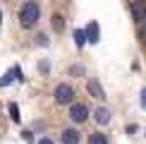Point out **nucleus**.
Segmentation results:
<instances>
[{
    "mask_svg": "<svg viewBox=\"0 0 146 144\" xmlns=\"http://www.w3.org/2000/svg\"><path fill=\"white\" fill-rule=\"evenodd\" d=\"M41 19V5L36 0H27L19 7V27L22 29H34Z\"/></svg>",
    "mask_w": 146,
    "mask_h": 144,
    "instance_id": "f257e3e1",
    "label": "nucleus"
},
{
    "mask_svg": "<svg viewBox=\"0 0 146 144\" xmlns=\"http://www.w3.org/2000/svg\"><path fill=\"white\" fill-rule=\"evenodd\" d=\"M53 99H55L58 106H70L72 101H74V87H72V84H67V82L58 84L55 91H53Z\"/></svg>",
    "mask_w": 146,
    "mask_h": 144,
    "instance_id": "f03ea898",
    "label": "nucleus"
},
{
    "mask_svg": "<svg viewBox=\"0 0 146 144\" xmlns=\"http://www.w3.org/2000/svg\"><path fill=\"white\" fill-rule=\"evenodd\" d=\"M89 106L86 103H77V101H72L70 103V111H67V118L72 120L74 125H82V123H86L89 120Z\"/></svg>",
    "mask_w": 146,
    "mask_h": 144,
    "instance_id": "7ed1b4c3",
    "label": "nucleus"
},
{
    "mask_svg": "<svg viewBox=\"0 0 146 144\" xmlns=\"http://www.w3.org/2000/svg\"><path fill=\"white\" fill-rule=\"evenodd\" d=\"M129 12L137 24L146 19V0H129Z\"/></svg>",
    "mask_w": 146,
    "mask_h": 144,
    "instance_id": "20e7f679",
    "label": "nucleus"
},
{
    "mask_svg": "<svg viewBox=\"0 0 146 144\" xmlns=\"http://www.w3.org/2000/svg\"><path fill=\"white\" fill-rule=\"evenodd\" d=\"M60 142H62V144H79V142H82V132H79L77 127H65Z\"/></svg>",
    "mask_w": 146,
    "mask_h": 144,
    "instance_id": "39448f33",
    "label": "nucleus"
},
{
    "mask_svg": "<svg viewBox=\"0 0 146 144\" xmlns=\"http://www.w3.org/2000/svg\"><path fill=\"white\" fill-rule=\"evenodd\" d=\"M86 91L94 96V99H98V101L106 99V91H103V87H101L98 79H89V82H86Z\"/></svg>",
    "mask_w": 146,
    "mask_h": 144,
    "instance_id": "423d86ee",
    "label": "nucleus"
},
{
    "mask_svg": "<svg viewBox=\"0 0 146 144\" xmlns=\"http://www.w3.org/2000/svg\"><path fill=\"white\" fill-rule=\"evenodd\" d=\"M110 115H113V113L108 111L106 106H98V108L94 111V120H96L98 125H108V123H110Z\"/></svg>",
    "mask_w": 146,
    "mask_h": 144,
    "instance_id": "0eeeda50",
    "label": "nucleus"
},
{
    "mask_svg": "<svg viewBox=\"0 0 146 144\" xmlns=\"http://www.w3.org/2000/svg\"><path fill=\"white\" fill-rule=\"evenodd\" d=\"M50 27H53V31H62L65 29V17L60 15V12H53V17H50Z\"/></svg>",
    "mask_w": 146,
    "mask_h": 144,
    "instance_id": "6e6552de",
    "label": "nucleus"
},
{
    "mask_svg": "<svg viewBox=\"0 0 146 144\" xmlns=\"http://www.w3.org/2000/svg\"><path fill=\"white\" fill-rule=\"evenodd\" d=\"M84 34H86V41L96 43V41H98V24H96V22H91L89 27H86V31H84Z\"/></svg>",
    "mask_w": 146,
    "mask_h": 144,
    "instance_id": "1a4fd4ad",
    "label": "nucleus"
},
{
    "mask_svg": "<svg viewBox=\"0 0 146 144\" xmlns=\"http://www.w3.org/2000/svg\"><path fill=\"white\" fill-rule=\"evenodd\" d=\"M15 77H17V79L22 77V70H19V67H12V70L7 72V75H5L3 79H0V87H7V84H10L12 79H15Z\"/></svg>",
    "mask_w": 146,
    "mask_h": 144,
    "instance_id": "9d476101",
    "label": "nucleus"
},
{
    "mask_svg": "<svg viewBox=\"0 0 146 144\" xmlns=\"http://www.w3.org/2000/svg\"><path fill=\"white\" fill-rule=\"evenodd\" d=\"M89 144H110V142H108V135H103V132H91Z\"/></svg>",
    "mask_w": 146,
    "mask_h": 144,
    "instance_id": "9b49d317",
    "label": "nucleus"
},
{
    "mask_svg": "<svg viewBox=\"0 0 146 144\" xmlns=\"http://www.w3.org/2000/svg\"><path fill=\"white\" fill-rule=\"evenodd\" d=\"M137 36H139V41H141V46H146V19H144V22H139Z\"/></svg>",
    "mask_w": 146,
    "mask_h": 144,
    "instance_id": "f8f14e48",
    "label": "nucleus"
},
{
    "mask_svg": "<svg viewBox=\"0 0 146 144\" xmlns=\"http://www.w3.org/2000/svg\"><path fill=\"white\" fill-rule=\"evenodd\" d=\"M10 118L12 123H19V106L17 103H10Z\"/></svg>",
    "mask_w": 146,
    "mask_h": 144,
    "instance_id": "ddd939ff",
    "label": "nucleus"
},
{
    "mask_svg": "<svg viewBox=\"0 0 146 144\" xmlns=\"http://www.w3.org/2000/svg\"><path fill=\"white\" fill-rule=\"evenodd\" d=\"M74 41H77V46L82 48L84 43H86V34H84L82 29H77V31H74Z\"/></svg>",
    "mask_w": 146,
    "mask_h": 144,
    "instance_id": "4468645a",
    "label": "nucleus"
},
{
    "mask_svg": "<svg viewBox=\"0 0 146 144\" xmlns=\"http://www.w3.org/2000/svg\"><path fill=\"white\" fill-rule=\"evenodd\" d=\"M36 43H38L41 48H46L48 46V36L46 34H36Z\"/></svg>",
    "mask_w": 146,
    "mask_h": 144,
    "instance_id": "2eb2a0df",
    "label": "nucleus"
},
{
    "mask_svg": "<svg viewBox=\"0 0 146 144\" xmlns=\"http://www.w3.org/2000/svg\"><path fill=\"white\" fill-rule=\"evenodd\" d=\"M82 65H72V67H70V75H82Z\"/></svg>",
    "mask_w": 146,
    "mask_h": 144,
    "instance_id": "dca6fc26",
    "label": "nucleus"
},
{
    "mask_svg": "<svg viewBox=\"0 0 146 144\" xmlns=\"http://www.w3.org/2000/svg\"><path fill=\"white\" fill-rule=\"evenodd\" d=\"M36 144H55V142H53V139H50V137H41V139H38V142H36Z\"/></svg>",
    "mask_w": 146,
    "mask_h": 144,
    "instance_id": "f3484780",
    "label": "nucleus"
},
{
    "mask_svg": "<svg viewBox=\"0 0 146 144\" xmlns=\"http://www.w3.org/2000/svg\"><path fill=\"white\" fill-rule=\"evenodd\" d=\"M141 108L146 111V89H141Z\"/></svg>",
    "mask_w": 146,
    "mask_h": 144,
    "instance_id": "a211bd4d",
    "label": "nucleus"
},
{
    "mask_svg": "<svg viewBox=\"0 0 146 144\" xmlns=\"http://www.w3.org/2000/svg\"><path fill=\"white\" fill-rule=\"evenodd\" d=\"M0 24H3V10H0Z\"/></svg>",
    "mask_w": 146,
    "mask_h": 144,
    "instance_id": "6ab92c4d",
    "label": "nucleus"
}]
</instances>
